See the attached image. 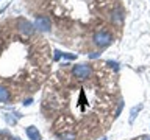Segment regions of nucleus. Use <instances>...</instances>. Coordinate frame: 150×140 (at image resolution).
<instances>
[{"instance_id":"423d86ee","label":"nucleus","mask_w":150,"mask_h":140,"mask_svg":"<svg viewBox=\"0 0 150 140\" xmlns=\"http://www.w3.org/2000/svg\"><path fill=\"white\" fill-rule=\"evenodd\" d=\"M9 100V93L6 89H3V87H0V101H8Z\"/></svg>"},{"instance_id":"7ed1b4c3","label":"nucleus","mask_w":150,"mask_h":140,"mask_svg":"<svg viewBox=\"0 0 150 140\" xmlns=\"http://www.w3.org/2000/svg\"><path fill=\"white\" fill-rule=\"evenodd\" d=\"M36 27L39 28V30H42V31H47V30H50V20L47 17H44V16L36 17Z\"/></svg>"},{"instance_id":"f03ea898","label":"nucleus","mask_w":150,"mask_h":140,"mask_svg":"<svg viewBox=\"0 0 150 140\" xmlns=\"http://www.w3.org/2000/svg\"><path fill=\"white\" fill-rule=\"evenodd\" d=\"M94 41H96V44L97 45H100V47H103V45H108L110 42L112 41V37H111V34L110 33H97L96 36H94Z\"/></svg>"},{"instance_id":"1a4fd4ad","label":"nucleus","mask_w":150,"mask_h":140,"mask_svg":"<svg viewBox=\"0 0 150 140\" xmlns=\"http://www.w3.org/2000/svg\"><path fill=\"white\" fill-rule=\"evenodd\" d=\"M0 140H2V139H0Z\"/></svg>"},{"instance_id":"20e7f679","label":"nucleus","mask_w":150,"mask_h":140,"mask_svg":"<svg viewBox=\"0 0 150 140\" xmlns=\"http://www.w3.org/2000/svg\"><path fill=\"white\" fill-rule=\"evenodd\" d=\"M27 134H28V137H30L31 140H41V134L38 132V129L35 128V126L27 128Z\"/></svg>"},{"instance_id":"f257e3e1","label":"nucleus","mask_w":150,"mask_h":140,"mask_svg":"<svg viewBox=\"0 0 150 140\" xmlns=\"http://www.w3.org/2000/svg\"><path fill=\"white\" fill-rule=\"evenodd\" d=\"M91 73V69L89 65H84V64H80V65H75L74 67V75L77 76L78 79H86Z\"/></svg>"},{"instance_id":"6e6552de","label":"nucleus","mask_w":150,"mask_h":140,"mask_svg":"<svg viewBox=\"0 0 150 140\" xmlns=\"http://www.w3.org/2000/svg\"><path fill=\"white\" fill-rule=\"evenodd\" d=\"M16 140H19V139H16Z\"/></svg>"},{"instance_id":"39448f33","label":"nucleus","mask_w":150,"mask_h":140,"mask_svg":"<svg viewBox=\"0 0 150 140\" xmlns=\"http://www.w3.org/2000/svg\"><path fill=\"white\" fill-rule=\"evenodd\" d=\"M19 27H21V30L23 31V33H27V34H30L31 33V25L28 22H25V20H21L19 22Z\"/></svg>"},{"instance_id":"0eeeda50","label":"nucleus","mask_w":150,"mask_h":140,"mask_svg":"<svg viewBox=\"0 0 150 140\" xmlns=\"http://www.w3.org/2000/svg\"><path fill=\"white\" fill-rule=\"evenodd\" d=\"M142 140H150V137H144Z\"/></svg>"}]
</instances>
